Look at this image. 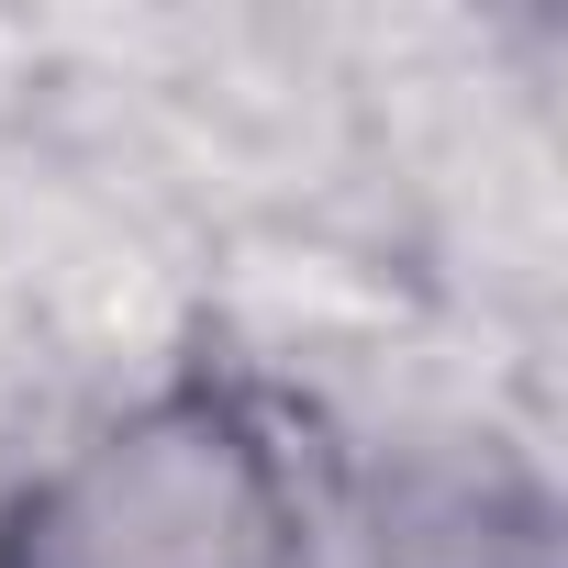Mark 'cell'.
<instances>
[{"instance_id": "1", "label": "cell", "mask_w": 568, "mask_h": 568, "mask_svg": "<svg viewBox=\"0 0 568 568\" xmlns=\"http://www.w3.org/2000/svg\"><path fill=\"white\" fill-rule=\"evenodd\" d=\"M0 568H313V501L256 402L156 390L12 490Z\"/></svg>"}]
</instances>
